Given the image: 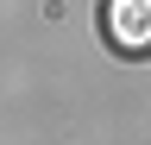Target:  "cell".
Listing matches in <instances>:
<instances>
[{
    "label": "cell",
    "mask_w": 151,
    "mask_h": 145,
    "mask_svg": "<svg viewBox=\"0 0 151 145\" xmlns=\"http://www.w3.org/2000/svg\"><path fill=\"white\" fill-rule=\"evenodd\" d=\"M120 44L126 50L145 44V0H120Z\"/></svg>",
    "instance_id": "1"
}]
</instances>
